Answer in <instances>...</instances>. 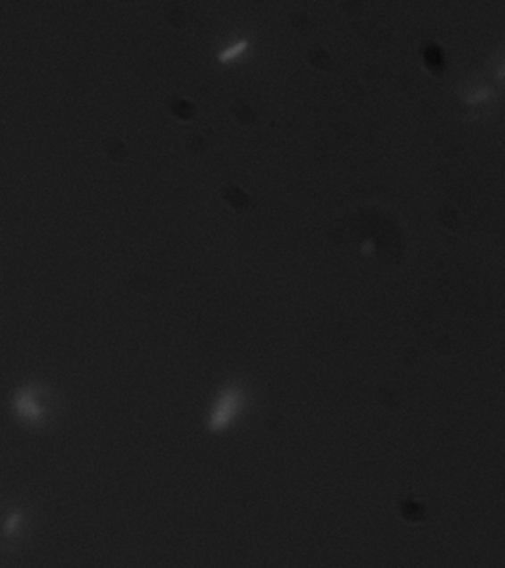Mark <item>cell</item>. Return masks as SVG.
Listing matches in <instances>:
<instances>
[{
	"mask_svg": "<svg viewBox=\"0 0 505 568\" xmlns=\"http://www.w3.org/2000/svg\"><path fill=\"white\" fill-rule=\"evenodd\" d=\"M29 530V515L21 506L0 510V551L12 554L25 540Z\"/></svg>",
	"mask_w": 505,
	"mask_h": 568,
	"instance_id": "6da1fadb",
	"label": "cell"
},
{
	"mask_svg": "<svg viewBox=\"0 0 505 568\" xmlns=\"http://www.w3.org/2000/svg\"><path fill=\"white\" fill-rule=\"evenodd\" d=\"M13 412L21 422L29 426H42L47 419V402L44 392L35 387L20 390L13 402Z\"/></svg>",
	"mask_w": 505,
	"mask_h": 568,
	"instance_id": "7a4b0ae2",
	"label": "cell"
},
{
	"mask_svg": "<svg viewBox=\"0 0 505 568\" xmlns=\"http://www.w3.org/2000/svg\"><path fill=\"white\" fill-rule=\"evenodd\" d=\"M243 409V392L236 387L224 388L219 394L212 413L209 417V426L212 430H224Z\"/></svg>",
	"mask_w": 505,
	"mask_h": 568,
	"instance_id": "3957f363",
	"label": "cell"
},
{
	"mask_svg": "<svg viewBox=\"0 0 505 568\" xmlns=\"http://www.w3.org/2000/svg\"><path fill=\"white\" fill-rule=\"evenodd\" d=\"M246 50H248V42L246 40H239V42H235L233 46L226 47V50L219 54V61H222V63L235 61L236 57H241Z\"/></svg>",
	"mask_w": 505,
	"mask_h": 568,
	"instance_id": "277c9868",
	"label": "cell"
}]
</instances>
